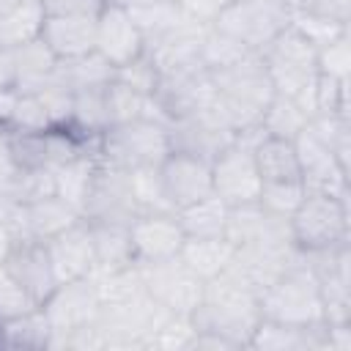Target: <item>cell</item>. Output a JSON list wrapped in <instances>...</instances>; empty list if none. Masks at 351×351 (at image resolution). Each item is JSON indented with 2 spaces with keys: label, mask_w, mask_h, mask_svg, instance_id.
I'll return each mask as SVG.
<instances>
[{
  "label": "cell",
  "mask_w": 351,
  "mask_h": 351,
  "mask_svg": "<svg viewBox=\"0 0 351 351\" xmlns=\"http://www.w3.org/2000/svg\"><path fill=\"white\" fill-rule=\"evenodd\" d=\"M200 332H214L230 340L236 348H247L258 321H261V293L222 271L203 285V299L192 313Z\"/></svg>",
  "instance_id": "cell-1"
},
{
  "label": "cell",
  "mask_w": 351,
  "mask_h": 351,
  "mask_svg": "<svg viewBox=\"0 0 351 351\" xmlns=\"http://www.w3.org/2000/svg\"><path fill=\"white\" fill-rule=\"evenodd\" d=\"M211 82L217 93V107L236 132L258 126L263 110L277 93L261 60V52H250L236 63L211 71Z\"/></svg>",
  "instance_id": "cell-2"
},
{
  "label": "cell",
  "mask_w": 351,
  "mask_h": 351,
  "mask_svg": "<svg viewBox=\"0 0 351 351\" xmlns=\"http://www.w3.org/2000/svg\"><path fill=\"white\" fill-rule=\"evenodd\" d=\"M348 195L307 189L288 217L291 241L299 252H321L348 241Z\"/></svg>",
  "instance_id": "cell-3"
},
{
  "label": "cell",
  "mask_w": 351,
  "mask_h": 351,
  "mask_svg": "<svg viewBox=\"0 0 351 351\" xmlns=\"http://www.w3.org/2000/svg\"><path fill=\"white\" fill-rule=\"evenodd\" d=\"M261 60L269 71L274 90L293 96L313 118V85L318 77L313 41L291 22V27H285L271 44L261 49Z\"/></svg>",
  "instance_id": "cell-4"
},
{
  "label": "cell",
  "mask_w": 351,
  "mask_h": 351,
  "mask_svg": "<svg viewBox=\"0 0 351 351\" xmlns=\"http://www.w3.org/2000/svg\"><path fill=\"white\" fill-rule=\"evenodd\" d=\"M261 318L291 326L324 324L321 285L304 261L285 269L274 282H269L261 291Z\"/></svg>",
  "instance_id": "cell-5"
},
{
  "label": "cell",
  "mask_w": 351,
  "mask_h": 351,
  "mask_svg": "<svg viewBox=\"0 0 351 351\" xmlns=\"http://www.w3.org/2000/svg\"><path fill=\"white\" fill-rule=\"evenodd\" d=\"M99 162L121 167L126 173L143 167H159V162L170 154L167 123L154 118H137L129 123H118L101 132L99 137Z\"/></svg>",
  "instance_id": "cell-6"
},
{
  "label": "cell",
  "mask_w": 351,
  "mask_h": 351,
  "mask_svg": "<svg viewBox=\"0 0 351 351\" xmlns=\"http://www.w3.org/2000/svg\"><path fill=\"white\" fill-rule=\"evenodd\" d=\"M167 310H162L148 291L101 302L96 324L104 335V351H148L151 335L165 321Z\"/></svg>",
  "instance_id": "cell-7"
},
{
  "label": "cell",
  "mask_w": 351,
  "mask_h": 351,
  "mask_svg": "<svg viewBox=\"0 0 351 351\" xmlns=\"http://www.w3.org/2000/svg\"><path fill=\"white\" fill-rule=\"evenodd\" d=\"M293 22L291 0H233L211 25L247 47L261 52Z\"/></svg>",
  "instance_id": "cell-8"
},
{
  "label": "cell",
  "mask_w": 351,
  "mask_h": 351,
  "mask_svg": "<svg viewBox=\"0 0 351 351\" xmlns=\"http://www.w3.org/2000/svg\"><path fill=\"white\" fill-rule=\"evenodd\" d=\"M99 310H101V288L93 274L58 282L55 291L41 302V313L47 315L52 329L49 348H58L66 335L96 321Z\"/></svg>",
  "instance_id": "cell-9"
},
{
  "label": "cell",
  "mask_w": 351,
  "mask_h": 351,
  "mask_svg": "<svg viewBox=\"0 0 351 351\" xmlns=\"http://www.w3.org/2000/svg\"><path fill=\"white\" fill-rule=\"evenodd\" d=\"M140 271L148 296L167 313L192 315L203 299L206 280H200L178 255L156 263H143Z\"/></svg>",
  "instance_id": "cell-10"
},
{
  "label": "cell",
  "mask_w": 351,
  "mask_h": 351,
  "mask_svg": "<svg viewBox=\"0 0 351 351\" xmlns=\"http://www.w3.org/2000/svg\"><path fill=\"white\" fill-rule=\"evenodd\" d=\"M137 214H140V206L134 200L132 176L121 167L99 162L82 203V219L129 225Z\"/></svg>",
  "instance_id": "cell-11"
},
{
  "label": "cell",
  "mask_w": 351,
  "mask_h": 351,
  "mask_svg": "<svg viewBox=\"0 0 351 351\" xmlns=\"http://www.w3.org/2000/svg\"><path fill=\"white\" fill-rule=\"evenodd\" d=\"M167 134H170V151L192 154L208 162L236 140V129L228 123L217 101L200 112L173 118L167 123Z\"/></svg>",
  "instance_id": "cell-12"
},
{
  "label": "cell",
  "mask_w": 351,
  "mask_h": 351,
  "mask_svg": "<svg viewBox=\"0 0 351 351\" xmlns=\"http://www.w3.org/2000/svg\"><path fill=\"white\" fill-rule=\"evenodd\" d=\"M211 186L214 195L228 206L255 203L261 197V176L250 143L236 137L211 159Z\"/></svg>",
  "instance_id": "cell-13"
},
{
  "label": "cell",
  "mask_w": 351,
  "mask_h": 351,
  "mask_svg": "<svg viewBox=\"0 0 351 351\" xmlns=\"http://www.w3.org/2000/svg\"><path fill=\"white\" fill-rule=\"evenodd\" d=\"M156 176H159V186H162V195H165V203L170 211H181V208L214 195L208 159L170 151L159 162Z\"/></svg>",
  "instance_id": "cell-14"
},
{
  "label": "cell",
  "mask_w": 351,
  "mask_h": 351,
  "mask_svg": "<svg viewBox=\"0 0 351 351\" xmlns=\"http://www.w3.org/2000/svg\"><path fill=\"white\" fill-rule=\"evenodd\" d=\"M299 261L302 252L293 247V241H252L233 250L230 266L225 271L261 293L269 282H274L285 269Z\"/></svg>",
  "instance_id": "cell-15"
},
{
  "label": "cell",
  "mask_w": 351,
  "mask_h": 351,
  "mask_svg": "<svg viewBox=\"0 0 351 351\" xmlns=\"http://www.w3.org/2000/svg\"><path fill=\"white\" fill-rule=\"evenodd\" d=\"M3 271L41 307V302L55 291L60 282L55 266L49 261L47 244L27 236H14V244L3 261Z\"/></svg>",
  "instance_id": "cell-16"
},
{
  "label": "cell",
  "mask_w": 351,
  "mask_h": 351,
  "mask_svg": "<svg viewBox=\"0 0 351 351\" xmlns=\"http://www.w3.org/2000/svg\"><path fill=\"white\" fill-rule=\"evenodd\" d=\"M132 255L134 263H156L176 258L186 233L176 217V211H143L129 222Z\"/></svg>",
  "instance_id": "cell-17"
},
{
  "label": "cell",
  "mask_w": 351,
  "mask_h": 351,
  "mask_svg": "<svg viewBox=\"0 0 351 351\" xmlns=\"http://www.w3.org/2000/svg\"><path fill=\"white\" fill-rule=\"evenodd\" d=\"M293 145H296V156H299L304 189H321V192H332V195H348V167L340 165V159L310 129V123L293 137Z\"/></svg>",
  "instance_id": "cell-18"
},
{
  "label": "cell",
  "mask_w": 351,
  "mask_h": 351,
  "mask_svg": "<svg viewBox=\"0 0 351 351\" xmlns=\"http://www.w3.org/2000/svg\"><path fill=\"white\" fill-rule=\"evenodd\" d=\"M77 219H82L80 208H74L69 200H63L60 195L52 192V195L36 197V200L16 203V211H14L8 225H11L14 236L49 241L52 236H58L60 230H66Z\"/></svg>",
  "instance_id": "cell-19"
},
{
  "label": "cell",
  "mask_w": 351,
  "mask_h": 351,
  "mask_svg": "<svg viewBox=\"0 0 351 351\" xmlns=\"http://www.w3.org/2000/svg\"><path fill=\"white\" fill-rule=\"evenodd\" d=\"M143 49V33L137 30L126 5H101V11L96 14V52L118 69L134 60Z\"/></svg>",
  "instance_id": "cell-20"
},
{
  "label": "cell",
  "mask_w": 351,
  "mask_h": 351,
  "mask_svg": "<svg viewBox=\"0 0 351 351\" xmlns=\"http://www.w3.org/2000/svg\"><path fill=\"white\" fill-rule=\"evenodd\" d=\"M47 244L49 261L55 266V274L60 282L88 277L96 269V252H93V233L88 219H77L58 236H52Z\"/></svg>",
  "instance_id": "cell-21"
},
{
  "label": "cell",
  "mask_w": 351,
  "mask_h": 351,
  "mask_svg": "<svg viewBox=\"0 0 351 351\" xmlns=\"http://www.w3.org/2000/svg\"><path fill=\"white\" fill-rule=\"evenodd\" d=\"M225 239L233 247L252 244V241H291L288 217L263 208L261 200L241 203V206H228Z\"/></svg>",
  "instance_id": "cell-22"
},
{
  "label": "cell",
  "mask_w": 351,
  "mask_h": 351,
  "mask_svg": "<svg viewBox=\"0 0 351 351\" xmlns=\"http://www.w3.org/2000/svg\"><path fill=\"white\" fill-rule=\"evenodd\" d=\"M38 36L58 60L88 55L96 49V14H47Z\"/></svg>",
  "instance_id": "cell-23"
},
{
  "label": "cell",
  "mask_w": 351,
  "mask_h": 351,
  "mask_svg": "<svg viewBox=\"0 0 351 351\" xmlns=\"http://www.w3.org/2000/svg\"><path fill=\"white\" fill-rule=\"evenodd\" d=\"M247 348L263 351H326V324L291 326L280 321L261 318Z\"/></svg>",
  "instance_id": "cell-24"
},
{
  "label": "cell",
  "mask_w": 351,
  "mask_h": 351,
  "mask_svg": "<svg viewBox=\"0 0 351 351\" xmlns=\"http://www.w3.org/2000/svg\"><path fill=\"white\" fill-rule=\"evenodd\" d=\"M252 156H255V167L261 176V186H266V184H302V167H299L293 140L263 134L252 145Z\"/></svg>",
  "instance_id": "cell-25"
},
{
  "label": "cell",
  "mask_w": 351,
  "mask_h": 351,
  "mask_svg": "<svg viewBox=\"0 0 351 351\" xmlns=\"http://www.w3.org/2000/svg\"><path fill=\"white\" fill-rule=\"evenodd\" d=\"M233 250L236 247L225 236H186L181 250H178V258L200 280H211L230 266Z\"/></svg>",
  "instance_id": "cell-26"
},
{
  "label": "cell",
  "mask_w": 351,
  "mask_h": 351,
  "mask_svg": "<svg viewBox=\"0 0 351 351\" xmlns=\"http://www.w3.org/2000/svg\"><path fill=\"white\" fill-rule=\"evenodd\" d=\"M52 80L77 93V90H90V88H104L110 80H115V66L101 58L96 49L80 58H69V60H58Z\"/></svg>",
  "instance_id": "cell-27"
},
{
  "label": "cell",
  "mask_w": 351,
  "mask_h": 351,
  "mask_svg": "<svg viewBox=\"0 0 351 351\" xmlns=\"http://www.w3.org/2000/svg\"><path fill=\"white\" fill-rule=\"evenodd\" d=\"M88 225H90V233H93V252H96L93 274L112 271V269L134 263L129 225H118V222H88Z\"/></svg>",
  "instance_id": "cell-28"
},
{
  "label": "cell",
  "mask_w": 351,
  "mask_h": 351,
  "mask_svg": "<svg viewBox=\"0 0 351 351\" xmlns=\"http://www.w3.org/2000/svg\"><path fill=\"white\" fill-rule=\"evenodd\" d=\"M52 329L41 307L0 321V348H49Z\"/></svg>",
  "instance_id": "cell-29"
},
{
  "label": "cell",
  "mask_w": 351,
  "mask_h": 351,
  "mask_svg": "<svg viewBox=\"0 0 351 351\" xmlns=\"http://www.w3.org/2000/svg\"><path fill=\"white\" fill-rule=\"evenodd\" d=\"M69 129H71L80 140L99 145V137H101V132L107 129L104 88H90V90H77V93H74Z\"/></svg>",
  "instance_id": "cell-30"
},
{
  "label": "cell",
  "mask_w": 351,
  "mask_h": 351,
  "mask_svg": "<svg viewBox=\"0 0 351 351\" xmlns=\"http://www.w3.org/2000/svg\"><path fill=\"white\" fill-rule=\"evenodd\" d=\"M310 123V112L293 99V96H285V93H274L269 107L263 110L261 115V129L263 134L269 137H282V140H293L304 126Z\"/></svg>",
  "instance_id": "cell-31"
},
{
  "label": "cell",
  "mask_w": 351,
  "mask_h": 351,
  "mask_svg": "<svg viewBox=\"0 0 351 351\" xmlns=\"http://www.w3.org/2000/svg\"><path fill=\"white\" fill-rule=\"evenodd\" d=\"M104 110H107V129L137 118H151V96L129 88L121 80H110L104 85Z\"/></svg>",
  "instance_id": "cell-32"
},
{
  "label": "cell",
  "mask_w": 351,
  "mask_h": 351,
  "mask_svg": "<svg viewBox=\"0 0 351 351\" xmlns=\"http://www.w3.org/2000/svg\"><path fill=\"white\" fill-rule=\"evenodd\" d=\"M96 165H99L96 154H80L71 162H66L58 170H52L55 173V195H60L74 208H80V214H82V203H85L90 178L96 173Z\"/></svg>",
  "instance_id": "cell-33"
},
{
  "label": "cell",
  "mask_w": 351,
  "mask_h": 351,
  "mask_svg": "<svg viewBox=\"0 0 351 351\" xmlns=\"http://www.w3.org/2000/svg\"><path fill=\"white\" fill-rule=\"evenodd\" d=\"M176 217L186 236H225L228 203H222L217 195H208V197L176 211Z\"/></svg>",
  "instance_id": "cell-34"
},
{
  "label": "cell",
  "mask_w": 351,
  "mask_h": 351,
  "mask_svg": "<svg viewBox=\"0 0 351 351\" xmlns=\"http://www.w3.org/2000/svg\"><path fill=\"white\" fill-rule=\"evenodd\" d=\"M44 5L41 0H22L11 14L0 19V49L25 44L30 38H38L44 25Z\"/></svg>",
  "instance_id": "cell-35"
},
{
  "label": "cell",
  "mask_w": 351,
  "mask_h": 351,
  "mask_svg": "<svg viewBox=\"0 0 351 351\" xmlns=\"http://www.w3.org/2000/svg\"><path fill=\"white\" fill-rule=\"evenodd\" d=\"M250 55L247 47H241L239 41H233L230 36H225L222 30H217L214 25H208V30L203 33V41H200V60L208 71H217L222 66H230L236 63L239 58Z\"/></svg>",
  "instance_id": "cell-36"
},
{
  "label": "cell",
  "mask_w": 351,
  "mask_h": 351,
  "mask_svg": "<svg viewBox=\"0 0 351 351\" xmlns=\"http://www.w3.org/2000/svg\"><path fill=\"white\" fill-rule=\"evenodd\" d=\"M313 115H346L348 118V80L318 74L313 85Z\"/></svg>",
  "instance_id": "cell-37"
},
{
  "label": "cell",
  "mask_w": 351,
  "mask_h": 351,
  "mask_svg": "<svg viewBox=\"0 0 351 351\" xmlns=\"http://www.w3.org/2000/svg\"><path fill=\"white\" fill-rule=\"evenodd\" d=\"M195 332H197V326H195L192 315L167 313L165 321L151 335L148 348H165V351H181V348H186L189 351V346L195 340Z\"/></svg>",
  "instance_id": "cell-38"
},
{
  "label": "cell",
  "mask_w": 351,
  "mask_h": 351,
  "mask_svg": "<svg viewBox=\"0 0 351 351\" xmlns=\"http://www.w3.org/2000/svg\"><path fill=\"white\" fill-rule=\"evenodd\" d=\"M351 36L348 30L340 33L337 38L315 47V66H318V74H326V77H337V80H348V71H351Z\"/></svg>",
  "instance_id": "cell-39"
},
{
  "label": "cell",
  "mask_w": 351,
  "mask_h": 351,
  "mask_svg": "<svg viewBox=\"0 0 351 351\" xmlns=\"http://www.w3.org/2000/svg\"><path fill=\"white\" fill-rule=\"evenodd\" d=\"M115 80L126 82L129 88H134V90H140L145 96H154V90L159 85V69H156L151 52L143 49L134 60H129V63H123V66L115 69Z\"/></svg>",
  "instance_id": "cell-40"
},
{
  "label": "cell",
  "mask_w": 351,
  "mask_h": 351,
  "mask_svg": "<svg viewBox=\"0 0 351 351\" xmlns=\"http://www.w3.org/2000/svg\"><path fill=\"white\" fill-rule=\"evenodd\" d=\"M8 129H16V132H44V129H52L38 93H22L19 90L14 112H11V121H8Z\"/></svg>",
  "instance_id": "cell-41"
},
{
  "label": "cell",
  "mask_w": 351,
  "mask_h": 351,
  "mask_svg": "<svg viewBox=\"0 0 351 351\" xmlns=\"http://www.w3.org/2000/svg\"><path fill=\"white\" fill-rule=\"evenodd\" d=\"M304 184H266L261 186V206L274 211V214H282V217H291V211L299 206V200L304 197Z\"/></svg>",
  "instance_id": "cell-42"
},
{
  "label": "cell",
  "mask_w": 351,
  "mask_h": 351,
  "mask_svg": "<svg viewBox=\"0 0 351 351\" xmlns=\"http://www.w3.org/2000/svg\"><path fill=\"white\" fill-rule=\"evenodd\" d=\"M291 5H293V14L318 16L343 27H348V19H351V0H291Z\"/></svg>",
  "instance_id": "cell-43"
},
{
  "label": "cell",
  "mask_w": 351,
  "mask_h": 351,
  "mask_svg": "<svg viewBox=\"0 0 351 351\" xmlns=\"http://www.w3.org/2000/svg\"><path fill=\"white\" fill-rule=\"evenodd\" d=\"M33 307H38V304L0 269V321L14 318V315H22V313H27Z\"/></svg>",
  "instance_id": "cell-44"
},
{
  "label": "cell",
  "mask_w": 351,
  "mask_h": 351,
  "mask_svg": "<svg viewBox=\"0 0 351 351\" xmlns=\"http://www.w3.org/2000/svg\"><path fill=\"white\" fill-rule=\"evenodd\" d=\"M22 178V170L14 162L11 143H8V126H0V195L16 200V184Z\"/></svg>",
  "instance_id": "cell-45"
},
{
  "label": "cell",
  "mask_w": 351,
  "mask_h": 351,
  "mask_svg": "<svg viewBox=\"0 0 351 351\" xmlns=\"http://www.w3.org/2000/svg\"><path fill=\"white\" fill-rule=\"evenodd\" d=\"M178 5H181V11L184 14H189L192 19H197V22H206V25H211L233 0H176Z\"/></svg>",
  "instance_id": "cell-46"
},
{
  "label": "cell",
  "mask_w": 351,
  "mask_h": 351,
  "mask_svg": "<svg viewBox=\"0 0 351 351\" xmlns=\"http://www.w3.org/2000/svg\"><path fill=\"white\" fill-rule=\"evenodd\" d=\"M44 14H99L101 0H41Z\"/></svg>",
  "instance_id": "cell-47"
},
{
  "label": "cell",
  "mask_w": 351,
  "mask_h": 351,
  "mask_svg": "<svg viewBox=\"0 0 351 351\" xmlns=\"http://www.w3.org/2000/svg\"><path fill=\"white\" fill-rule=\"evenodd\" d=\"M16 96H19L16 88H0V126H8L14 104H16Z\"/></svg>",
  "instance_id": "cell-48"
},
{
  "label": "cell",
  "mask_w": 351,
  "mask_h": 351,
  "mask_svg": "<svg viewBox=\"0 0 351 351\" xmlns=\"http://www.w3.org/2000/svg\"><path fill=\"white\" fill-rule=\"evenodd\" d=\"M11 244H14V230L8 222H0V269H3V261L11 250Z\"/></svg>",
  "instance_id": "cell-49"
},
{
  "label": "cell",
  "mask_w": 351,
  "mask_h": 351,
  "mask_svg": "<svg viewBox=\"0 0 351 351\" xmlns=\"http://www.w3.org/2000/svg\"><path fill=\"white\" fill-rule=\"evenodd\" d=\"M19 3H22V0H0V19H3L5 14H11V11H14Z\"/></svg>",
  "instance_id": "cell-50"
},
{
  "label": "cell",
  "mask_w": 351,
  "mask_h": 351,
  "mask_svg": "<svg viewBox=\"0 0 351 351\" xmlns=\"http://www.w3.org/2000/svg\"><path fill=\"white\" fill-rule=\"evenodd\" d=\"M101 3H104V5H126L129 0H101Z\"/></svg>",
  "instance_id": "cell-51"
}]
</instances>
